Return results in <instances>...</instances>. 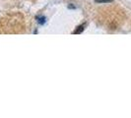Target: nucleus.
Wrapping results in <instances>:
<instances>
[{
  "label": "nucleus",
  "mask_w": 131,
  "mask_h": 118,
  "mask_svg": "<svg viewBox=\"0 0 131 118\" xmlns=\"http://www.w3.org/2000/svg\"><path fill=\"white\" fill-rule=\"evenodd\" d=\"M37 20H38V22H39L40 25H42V24L46 23V18L45 17H37Z\"/></svg>",
  "instance_id": "obj_2"
},
{
  "label": "nucleus",
  "mask_w": 131,
  "mask_h": 118,
  "mask_svg": "<svg viewBox=\"0 0 131 118\" xmlns=\"http://www.w3.org/2000/svg\"><path fill=\"white\" fill-rule=\"evenodd\" d=\"M113 0H95L96 3H111Z\"/></svg>",
  "instance_id": "obj_3"
},
{
  "label": "nucleus",
  "mask_w": 131,
  "mask_h": 118,
  "mask_svg": "<svg viewBox=\"0 0 131 118\" xmlns=\"http://www.w3.org/2000/svg\"><path fill=\"white\" fill-rule=\"evenodd\" d=\"M84 29H85V26H84V25H81V26H79L78 28L73 32V33H74V34H79V33H81L84 31Z\"/></svg>",
  "instance_id": "obj_1"
}]
</instances>
